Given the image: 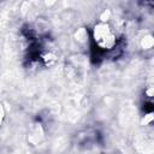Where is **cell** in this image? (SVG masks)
<instances>
[{"label": "cell", "mask_w": 154, "mask_h": 154, "mask_svg": "<svg viewBox=\"0 0 154 154\" xmlns=\"http://www.w3.org/2000/svg\"><path fill=\"white\" fill-rule=\"evenodd\" d=\"M2 118H4V111H2V107L0 105V126H1V123H2Z\"/></svg>", "instance_id": "2"}, {"label": "cell", "mask_w": 154, "mask_h": 154, "mask_svg": "<svg viewBox=\"0 0 154 154\" xmlns=\"http://www.w3.org/2000/svg\"><path fill=\"white\" fill-rule=\"evenodd\" d=\"M91 40L97 49L103 52L113 51L117 46L118 38L113 26L103 20L97 22L91 29Z\"/></svg>", "instance_id": "1"}]
</instances>
